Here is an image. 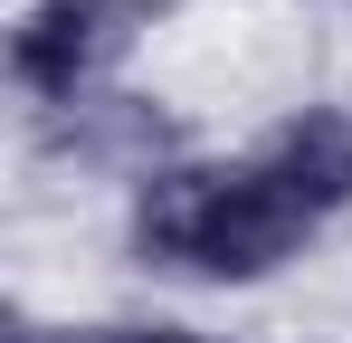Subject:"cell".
Wrapping results in <instances>:
<instances>
[{"mask_svg":"<svg viewBox=\"0 0 352 343\" xmlns=\"http://www.w3.org/2000/svg\"><path fill=\"white\" fill-rule=\"evenodd\" d=\"M0 343H105V334H58V324H29V315H10Z\"/></svg>","mask_w":352,"mask_h":343,"instance_id":"3957f363","label":"cell"},{"mask_svg":"<svg viewBox=\"0 0 352 343\" xmlns=\"http://www.w3.org/2000/svg\"><path fill=\"white\" fill-rule=\"evenodd\" d=\"M172 0H38L19 29H10V76L38 96V105H86L96 76L115 67Z\"/></svg>","mask_w":352,"mask_h":343,"instance_id":"7a4b0ae2","label":"cell"},{"mask_svg":"<svg viewBox=\"0 0 352 343\" xmlns=\"http://www.w3.org/2000/svg\"><path fill=\"white\" fill-rule=\"evenodd\" d=\"M314 229H324V210L276 172L267 143L248 163H162V172H143V200H133V248L143 258L219 277V286L276 277Z\"/></svg>","mask_w":352,"mask_h":343,"instance_id":"6da1fadb","label":"cell"}]
</instances>
